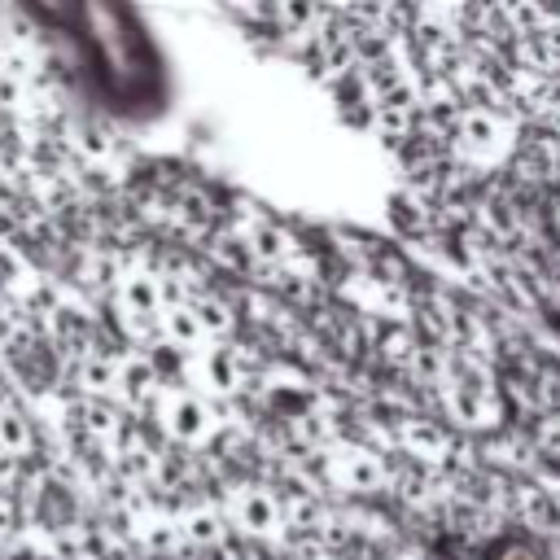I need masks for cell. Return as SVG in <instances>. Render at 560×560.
Masks as SVG:
<instances>
[{
    "instance_id": "1",
    "label": "cell",
    "mask_w": 560,
    "mask_h": 560,
    "mask_svg": "<svg viewBox=\"0 0 560 560\" xmlns=\"http://www.w3.org/2000/svg\"><path fill=\"white\" fill-rule=\"evenodd\" d=\"M459 149L477 162H494L512 149V127L490 109H468L459 118Z\"/></svg>"
},
{
    "instance_id": "2",
    "label": "cell",
    "mask_w": 560,
    "mask_h": 560,
    "mask_svg": "<svg viewBox=\"0 0 560 560\" xmlns=\"http://www.w3.org/2000/svg\"><path fill=\"white\" fill-rule=\"evenodd\" d=\"M162 429L179 442H201L210 429H214V416L210 407L197 398V394H162Z\"/></svg>"
},
{
    "instance_id": "3",
    "label": "cell",
    "mask_w": 560,
    "mask_h": 560,
    "mask_svg": "<svg viewBox=\"0 0 560 560\" xmlns=\"http://www.w3.org/2000/svg\"><path fill=\"white\" fill-rule=\"evenodd\" d=\"M122 311L136 319H158L162 315V284L153 276H127L122 280Z\"/></svg>"
},
{
    "instance_id": "4",
    "label": "cell",
    "mask_w": 560,
    "mask_h": 560,
    "mask_svg": "<svg viewBox=\"0 0 560 560\" xmlns=\"http://www.w3.org/2000/svg\"><path fill=\"white\" fill-rule=\"evenodd\" d=\"M245 245H249V254H254L258 262H284L289 249H293V245H289V232H280V228H271V223L249 228Z\"/></svg>"
},
{
    "instance_id": "5",
    "label": "cell",
    "mask_w": 560,
    "mask_h": 560,
    "mask_svg": "<svg viewBox=\"0 0 560 560\" xmlns=\"http://www.w3.org/2000/svg\"><path fill=\"white\" fill-rule=\"evenodd\" d=\"M26 446H31V424H26V416H22L18 407H0V451L18 455V451H26Z\"/></svg>"
},
{
    "instance_id": "6",
    "label": "cell",
    "mask_w": 560,
    "mask_h": 560,
    "mask_svg": "<svg viewBox=\"0 0 560 560\" xmlns=\"http://www.w3.org/2000/svg\"><path fill=\"white\" fill-rule=\"evenodd\" d=\"M201 376L210 389H236V368L228 350H201Z\"/></svg>"
},
{
    "instance_id": "7",
    "label": "cell",
    "mask_w": 560,
    "mask_h": 560,
    "mask_svg": "<svg viewBox=\"0 0 560 560\" xmlns=\"http://www.w3.org/2000/svg\"><path fill=\"white\" fill-rule=\"evenodd\" d=\"M236 516L249 525V529H267L276 521V508L262 499V494H241L236 499Z\"/></svg>"
},
{
    "instance_id": "8",
    "label": "cell",
    "mask_w": 560,
    "mask_h": 560,
    "mask_svg": "<svg viewBox=\"0 0 560 560\" xmlns=\"http://www.w3.org/2000/svg\"><path fill=\"white\" fill-rule=\"evenodd\" d=\"M188 538L192 542H210V538H219V525H214V516L210 512H197V516H188Z\"/></svg>"
},
{
    "instance_id": "9",
    "label": "cell",
    "mask_w": 560,
    "mask_h": 560,
    "mask_svg": "<svg viewBox=\"0 0 560 560\" xmlns=\"http://www.w3.org/2000/svg\"><path fill=\"white\" fill-rule=\"evenodd\" d=\"M26 4H39V9H61L66 0H26Z\"/></svg>"
},
{
    "instance_id": "10",
    "label": "cell",
    "mask_w": 560,
    "mask_h": 560,
    "mask_svg": "<svg viewBox=\"0 0 560 560\" xmlns=\"http://www.w3.org/2000/svg\"><path fill=\"white\" fill-rule=\"evenodd\" d=\"M433 4H442V9H459L464 0H433Z\"/></svg>"
}]
</instances>
